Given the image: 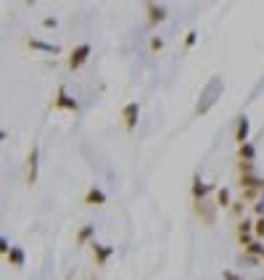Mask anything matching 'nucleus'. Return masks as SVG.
Here are the masks:
<instances>
[{"label": "nucleus", "instance_id": "1", "mask_svg": "<svg viewBox=\"0 0 264 280\" xmlns=\"http://www.w3.org/2000/svg\"><path fill=\"white\" fill-rule=\"evenodd\" d=\"M222 90H225L222 77H211V80L206 82V87L201 90V101H198V106H196V114H198V116L209 114V111H211V106H214L217 101H220Z\"/></svg>", "mask_w": 264, "mask_h": 280}, {"label": "nucleus", "instance_id": "2", "mask_svg": "<svg viewBox=\"0 0 264 280\" xmlns=\"http://www.w3.org/2000/svg\"><path fill=\"white\" fill-rule=\"evenodd\" d=\"M51 108H53V111H71V114H77V111H80V103H77V101L69 96L66 85H58L56 98L51 101Z\"/></svg>", "mask_w": 264, "mask_h": 280}, {"label": "nucleus", "instance_id": "3", "mask_svg": "<svg viewBox=\"0 0 264 280\" xmlns=\"http://www.w3.org/2000/svg\"><path fill=\"white\" fill-rule=\"evenodd\" d=\"M241 191H243V201H254L259 196V191H264V180L256 177V175H241Z\"/></svg>", "mask_w": 264, "mask_h": 280}, {"label": "nucleus", "instance_id": "4", "mask_svg": "<svg viewBox=\"0 0 264 280\" xmlns=\"http://www.w3.org/2000/svg\"><path fill=\"white\" fill-rule=\"evenodd\" d=\"M90 53H92V48H90V42H82V45H77V48H71V53H69V69L71 72H77L80 66H85V61L90 58Z\"/></svg>", "mask_w": 264, "mask_h": 280}, {"label": "nucleus", "instance_id": "5", "mask_svg": "<svg viewBox=\"0 0 264 280\" xmlns=\"http://www.w3.org/2000/svg\"><path fill=\"white\" fill-rule=\"evenodd\" d=\"M217 204H209V201L204 198V201H193V212L201 217V222L204 225H214V220H217Z\"/></svg>", "mask_w": 264, "mask_h": 280}, {"label": "nucleus", "instance_id": "6", "mask_svg": "<svg viewBox=\"0 0 264 280\" xmlns=\"http://www.w3.org/2000/svg\"><path fill=\"white\" fill-rule=\"evenodd\" d=\"M37 164H40V148L37 143H32V148L27 153V182L29 185L37 182Z\"/></svg>", "mask_w": 264, "mask_h": 280}, {"label": "nucleus", "instance_id": "7", "mask_svg": "<svg viewBox=\"0 0 264 280\" xmlns=\"http://www.w3.org/2000/svg\"><path fill=\"white\" fill-rule=\"evenodd\" d=\"M137 116H140V103L132 101L122 108V119H124V127H127V132H135L137 127Z\"/></svg>", "mask_w": 264, "mask_h": 280}, {"label": "nucleus", "instance_id": "8", "mask_svg": "<svg viewBox=\"0 0 264 280\" xmlns=\"http://www.w3.org/2000/svg\"><path fill=\"white\" fill-rule=\"evenodd\" d=\"M90 248H92V259H95V267H103V264L114 256V246H106V243H95V241H92Z\"/></svg>", "mask_w": 264, "mask_h": 280}, {"label": "nucleus", "instance_id": "9", "mask_svg": "<svg viewBox=\"0 0 264 280\" xmlns=\"http://www.w3.org/2000/svg\"><path fill=\"white\" fill-rule=\"evenodd\" d=\"M146 19L151 27H156L166 19V8L164 6H156V3H146Z\"/></svg>", "mask_w": 264, "mask_h": 280}, {"label": "nucleus", "instance_id": "10", "mask_svg": "<svg viewBox=\"0 0 264 280\" xmlns=\"http://www.w3.org/2000/svg\"><path fill=\"white\" fill-rule=\"evenodd\" d=\"M248 132H251V122H248V116L243 114V116H238V124H235V143L238 146H246L248 143Z\"/></svg>", "mask_w": 264, "mask_h": 280}, {"label": "nucleus", "instance_id": "11", "mask_svg": "<svg viewBox=\"0 0 264 280\" xmlns=\"http://www.w3.org/2000/svg\"><path fill=\"white\" fill-rule=\"evenodd\" d=\"M254 225H256L254 220H241V222H238V241H241V246H243V248L254 243V241H251Z\"/></svg>", "mask_w": 264, "mask_h": 280}, {"label": "nucleus", "instance_id": "12", "mask_svg": "<svg viewBox=\"0 0 264 280\" xmlns=\"http://www.w3.org/2000/svg\"><path fill=\"white\" fill-rule=\"evenodd\" d=\"M209 191H214V185H204L201 175H193V185H190V196H193V201H204Z\"/></svg>", "mask_w": 264, "mask_h": 280}, {"label": "nucleus", "instance_id": "13", "mask_svg": "<svg viewBox=\"0 0 264 280\" xmlns=\"http://www.w3.org/2000/svg\"><path fill=\"white\" fill-rule=\"evenodd\" d=\"M6 262L11 264L13 270H21V267H24V262H27V254H24V248L13 246L11 251H8V256H6Z\"/></svg>", "mask_w": 264, "mask_h": 280}, {"label": "nucleus", "instance_id": "14", "mask_svg": "<svg viewBox=\"0 0 264 280\" xmlns=\"http://www.w3.org/2000/svg\"><path fill=\"white\" fill-rule=\"evenodd\" d=\"M85 204L87 206H103L106 204V193L92 185V188H87V193H85Z\"/></svg>", "mask_w": 264, "mask_h": 280}, {"label": "nucleus", "instance_id": "15", "mask_svg": "<svg viewBox=\"0 0 264 280\" xmlns=\"http://www.w3.org/2000/svg\"><path fill=\"white\" fill-rule=\"evenodd\" d=\"M92 236H95V225H82L80 230H77V238H74V243L77 246H85Z\"/></svg>", "mask_w": 264, "mask_h": 280}, {"label": "nucleus", "instance_id": "16", "mask_svg": "<svg viewBox=\"0 0 264 280\" xmlns=\"http://www.w3.org/2000/svg\"><path fill=\"white\" fill-rule=\"evenodd\" d=\"M29 48H35V51H45V53H61V48L58 45H53V42H42V40H29Z\"/></svg>", "mask_w": 264, "mask_h": 280}, {"label": "nucleus", "instance_id": "17", "mask_svg": "<svg viewBox=\"0 0 264 280\" xmlns=\"http://www.w3.org/2000/svg\"><path fill=\"white\" fill-rule=\"evenodd\" d=\"M254 159H256V148L251 143L238 146V161H254Z\"/></svg>", "mask_w": 264, "mask_h": 280}, {"label": "nucleus", "instance_id": "18", "mask_svg": "<svg viewBox=\"0 0 264 280\" xmlns=\"http://www.w3.org/2000/svg\"><path fill=\"white\" fill-rule=\"evenodd\" d=\"M232 201H230V188H217V206H230Z\"/></svg>", "mask_w": 264, "mask_h": 280}, {"label": "nucleus", "instance_id": "19", "mask_svg": "<svg viewBox=\"0 0 264 280\" xmlns=\"http://www.w3.org/2000/svg\"><path fill=\"white\" fill-rule=\"evenodd\" d=\"M243 251H246L248 256H261V259H264V243H261V241H254L251 246H246Z\"/></svg>", "mask_w": 264, "mask_h": 280}, {"label": "nucleus", "instance_id": "20", "mask_svg": "<svg viewBox=\"0 0 264 280\" xmlns=\"http://www.w3.org/2000/svg\"><path fill=\"white\" fill-rule=\"evenodd\" d=\"M241 175H254V161H238Z\"/></svg>", "mask_w": 264, "mask_h": 280}, {"label": "nucleus", "instance_id": "21", "mask_svg": "<svg viewBox=\"0 0 264 280\" xmlns=\"http://www.w3.org/2000/svg\"><path fill=\"white\" fill-rule=\"evenodd\" d=\"M196 40H198V32H196V29H190V32L185 35V48H193Z\"/></svg>", "mask_w": 264, "mask_h": 280}, {"label": "nucleus", "instance_id": "22", "mask_svg": "<svg viewBox=\"0 0 264 280\" xmlns=\"http://www.w3.org/2000/svg\"><path fill=\"white\" fill-rule=\"evenodd\" d=\"M254 236L256 238H264V217H259L256 225H254Z\"/></svg>", "mask_w": 264, "mask_h": 280}, {"label": "nucleus", "instance_id": "23", "mask_svg": "<svg viewBox=\"0 0 264 280\" xmlns=\"http://www.w3.org/2000/svg\"><path fill=\"white\" fill-rule=\"evenodd\" d=\"M161 48H164V40H161V37H151V51L159 53Z\"/></svg>", "mask_w": 264, "mask_h": 280}, {"label": "nucleus", "instance_id": "24", "mask_svg": "<svg viewBox=\"0 0 264 280\" xmlns=\"http://www.w3.org/2000/svg\"><path fill=\"white\" fill-rule=\"evenodd\" d=\"M11 248H13V246H8V238L3 236V238H0V254H3V256H8V251H11Z\"/></svg>", "mask_w": 264, "mask_h": 280}, {"label": "nucleus", "instance_id": "25", "mask_svg": "<svg viewBox=\"0 0 264 280\" xmlns=\"http://www.w3.org/2000/svg\"><path fill=\"white\" fill-rule=\"evenodd\" d=\"M66 280H92V275H82V272H69Z\"/></svg>", "mask_w": 264, "mask_h": 280}, {"label": "nucleus", "instance_id": "26", "mask_svg": "<svg viewBox=\"0 0 264 280\" xmlns=\"http://www.w3.org/2000/svg\"><path fill=\"white\" fill-rule=\"evenodd\" d=\"M254 212H256V217H264V198H259L254 204Z\"/></svg>", "mask_w": 264, "mask_h": 280}, {"label": "nucleus", "instance_id": "27", "mask_svg": "<svg viewBox=\"0 0 264 280\" xmlns=\"http://www.w3.org/2000/svg\"><path fill=\"white\" fill-rule=\"evenodd\" d=\"M222 280H243V277H241V275H235L232 270H225V272H222Z\"/></svg>", "mask_w": 264, "mask_h": 280}]
</instances>
